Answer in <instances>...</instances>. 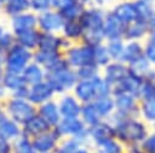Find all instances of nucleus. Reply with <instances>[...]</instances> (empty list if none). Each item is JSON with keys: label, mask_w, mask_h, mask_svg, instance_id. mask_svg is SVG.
Returning a JSON list of instances; mask_svg holds the SVG:
<instances>
[{"label": "nucleus", "mask_w": 155, "mask_h": 153, "mask_svg": "<svg viewBox=\"0 0 155 153\" xmlns=\"http://www.w3.org/2000/svg\"><path fill=\"white\" fill-rule=\"evenodd\" d=\"M111 123L115 128V139L126 147L142 143L151 131V125L140 117H127Z\"/></svg>", "instance_id": "f257e3e1"}, {"label": "nucleus", "mask_w": 155, "mask_h": 153, "mask_svg": "<svg viewBox=\"0 0 155 153\" xmlns=\"http://www.w3.org/2000/svg\"><path fill=\"white\" fill-rule=\"evenodd\" d=\"M115 100V112L109 118L110 122L127 117H139V99L134 95L121 93L114 95Z\"/></svg>", "instance_id": "f03ea898"}, {"label": "nucleus", "mask_w": 155, "mask_h": 153, "mask_svg": "<svg viewBox=\"0 0 155 153\" xmlns=\"http://www.w3.org/2000/svg\"><path fill=\"white\" fill-rule=\"evenodd\" d=\"M56 134L58 136L68 135L70 137H76L82 142L90 139L88 126L79 118H62L58 125L56 126Z\"/></svg>", "instance_id": "7ed1b4c3"}, {"label": "nucleus", "mask_w": 155, "mask_h": 153, "mask_svg": "<svg viewBox=\"0 0 155 153\" xmlns=\"http://www.w3.org/2000/svg\"><path fill=\"white\" fill-rule=\"evenodd\" d=\"M65 59L69 66L75 70L85 65L96 64L94 63V48L93 46L86 45L84 42L78 46H71L68 48Z\"/></svg>", "instance_id": "20e7f679"}, {"label": "nucleus", "mask_w": 155, "mask_h": 153, "mask_svg": "<svg viewBox=\"0 0 155 153\" xmlns=\"http://www.w3.org/2000/svg\"><path fill=\"white\" fill-rule=\"evenodd\" d=\"M47 83L52 87L54 92L62 93L67 89H71L75 87L76 82L79 81L76 70L73 67H67L59 71H50L48 72V78Z\"/></svg>", "instance_id": "39448f33"}, {"label": "nucleus", "mask_w": 155, "mask_h": 153, "mask_svg": "<svg viewBox=\"0 0 155 153\" xmlns=\"http://www.w3.org/2000/svg\"><path fill=\"white\" fill-rule=\"evenodd\" d=\"M107 12L99 6H90L84 10L79 20L84 31H104V22Z\"/></svg>", "instance_id": "423d86ee"}, {"label": "nucleus", "mask_w": 155, "mask_h": 153, "mask_svg": "<svg viewBox=\"0 0 155 153\" xmlns=\"http://www.w3.org/2000/svg\"><path fill=\"white\" fill-rule=\"evenodd\" d=\"M144 78L133 73V72H128V75L116 86L113 87V96L116 94H121V93H127L131 95H134L136 98L139 99V93H140V88L143 84Z\"/></svg>", "instance_id": "0eeeda50"}, {"label": "nucleus", "mask_w": 155, "mask_h": 153, "mask_svg": "<svg viewBox=\"0 0 155 153\" xmlns=\"http://www.w3.org/2000/svg\"><path fill=\"white\" fill-rule=\"evenodd\" d=\"M88 135H90V140H92L96 147H98L101 143L115 137L114 124L109 119H103L98 124L88 128Z\"/></svg>", "instance_id": "6e6552de"}, {"label": "nucleus", "mask_w": 155, "mask_h": 153, "mask_svg": "<svg viewBox=\"0 0 155 153\" xmlns=\"http://www.w3.org/2000/svg\"><path fill=\"white\" fill-rule=\"evenodd\" d=\"M130 72L128 65L120 60H111L107 66L103 67V77L114 87L120 83Z\"/></svg>", "instance_id": "1a4fd4ad"}, {"label": "nucleus", "mask_w": 155, "mask_h": 153, "mask_svg": "<svg viewBox=\"0 0 155 153\" xmlns=\"http://www.w3.org/2000/svg\"><path fill=\"white\" fill-rule=\"evenodd\" d=\"M110 11L124 25H128L130 23L137 20L133 0H121Z\"/></svg>", "instance_id": "9d476101"}, {"label": "nucleus", "mask_w": 155, "mask_h": 153, "mask_svg": "<svg viewBox=\"0 0 155 153\" xmlns=\"http://www.w3.org/2000/svg\"><path fill=\"white\" fill-rule=\"evenodd\" d=\"M29 60V53L25 48L16 46L13 47L7 57V69L10 70V72H16L18 73L19 71H22L27 64V61Z\"/></svg>", "instance_id": "9b49d317"}, {"label": "nucleus", "mask_w": 155, "mask_h": 153, "mask_svg": "<svg viewBox=\"0 0 155 153\" xmlns=\"http://www.w3.org/2000/svg\"><path fill=\"white\" fill-rule=\"evenodd\" d=\"M74 95L82 102H92L96 100V86H94V78L91 80H79L75 84Z\"/></svg>", "instance_id": "f8f14e48"}, {"label": "nucleus", "mask_w": 155, "mask_h": 153, "mask_svg": "<svg viewBox=\"0 0 155 153\" xmlns=\"http://www.w3.org/2000/svg\"><path fill=\"white\" fill-rule=\"evenodd\" d=\"M125 27L113 13L111 11L107 12L105 22H104V36L105 41L115 40V39H124Z\"/></svg>", "instance_id": "ddd939ff"}, {"label": "nucleus", "mask_w": 155, "mask_h": 153, "mask_svg": "<svg viewBox=\"0 0 155 153\" xmlns=\"http://www.w3.org/2000/svg\"><path fill=\"white\" fill-rule=\"evenodd\" d=\"M148 35H149L148 23L137 19L125 27L124 40L125 41H145Z\"/></svg>", "instance_id": "4468645a"}, {"label": "nucleus", "mask_w": 155, "mask_h": 153, "mask_svg": "<svg viewBox=\"0 0 155 153\" xmlns=\"http://www.w3.org/2000/svg\"><path fill=\"white\" fill-rule=\"evenodd\" d=\"M82 102L74 95H67L59 104V112L62 118H79L81 114Z\"/></svg>", "instance_id": "2eb2a0df"}, {"label": "nucleus", "mask_w": 155, "mask_h": 153, "mask_svg": "<svg viewBox=\"0 0 155 153\" xmlns=\"http://www.w3.org/2000/svg\"><path fill=\"white\" fill-rule=\"evenodd\" d=\"M145 57L144 54V41H126L125 49L120 61L130 65L138 59Z\"/></svg>", "instance_id": "dca6fc26"}, {"label": "nucleus", "mask_w": 155, "mask_h": 153, "mask_svg": "<svg viewBox=\"0 0 155 153\" xmlns=\"http://www.w3.org/2000/svg\"><path fill=\"white\" fill-rule=\"evenodd\" d=\"M65 19L59 12H45L39 17L40 27L46 31H56L63 29Z\"/></svg>", "instance_id": "f3484780"}, {"label": "nucleus", "mask_w": 155, "mask_h": 153, "mask_svg": "<svg viewBox=\"0 0 155 153\" xmlns=\"http://www.w3.org/2000/svg\"><path fill=\"white\" fill-rule=\"evenodd\" d=\"M10 112L18 122H28L34 117V108L21 99H16L10 104Z\"/></svg>", "instance_id": "a211bd4d"}, {"label": "nucleus", "mask_w": 155, "mask_h": 153, "mask_svg": "<svg viewBox=\"0 0 155 153\" xmlns=\"http://www.w3.org/2000/svg\"><path fill=\"white\" fill-rule=\"evenodd\" d=\"M92 102L103 119H109L113 116V113L115 112V100H114L113 95L98 98Z\"/></svg>", "instance_id": "6ab92c4d"}, {"label": "nucleus", "mask_w": 155, "mask_h": 153, "mask_svg": "<svg viewBox=\"0 0 155 153\" xmlns=\"http://www.w3.org/2000/svg\"><path fill=\"white\" fill-rule=\"evenodd\" d=\"M80 118L82 119V122H84L88 128H91V126H93V125H96V124H98L99 122L103 120V118L101 117V114H99L98 111L96 110L93 102L82 104Z\"/></svg>", "instance_id": "aec40b11"}, {"label": "nucleus", "mask_w": 155, "mask_h": 153, "mask_svg": "<svg viewBox=\"0 0 155 153\" xmlns=\"http://www.w3.org/2000/svg\"><path fill=\"white\" fill-rule=\"evenodd\" d=\"M139 117L150 125L155 123V96L139 100Z\"/></svg>", "instance_id": "412c9836"}, {"label": "nucleus", "mask_w": 155, "mask_h": 153, "mask_svg": "<svg viewBox=\"0 0 155 153\" xmlns=\"http://www.w3.org/2000/svg\"><path fill=\"white\" fill-rule=\"evenodd\" d=\"M63 33L64 36L70 40H82L84 36V28L80 23L79 19H71V20H65L64 25H63Z\"/></svg>", "instance_id": "4be33fe9"}, {"label": "nucleus", "mask_w": 155, "mask_h": 153, "mask_svg": "<svg viewBox=\"0 0 155 153\" xmlns=\"http://www.w3.org/2000/svg\"><path fill=\"white\" fill-rule=\"evenodd\" d=\"M40 112H41V117L50 125L57 126L58 123L62 119V116H61V112H59V107H57L53 102H47L46 105H44L41 107Z\"/></svg>", "instance_id": "5701e85b"}, {"label": "nucleus", "mask_w": 155, "mask_h": 153, "mask_svg": "<svg viewBox=\"0 0 155 153\" xmlns=\"http://www.w3.org/2000/svg\"><path fill=\"white\" fill-rule=\"evenodd\" d=\"M53 92L54 90L52 89V87L48 83L47 84H45V83H38V84H35L31 88V90L29 92V95L28 96L34 102H41V101L48 99L52 95Z\"/></svg>", "instance_id": "b1692460"}, {"label": "nucleus", "mask_w": 155, "mask_h": 153, "mask_svg": "<svg viewBox=\"0 0 155 153\" xmlns=\"http://www.w3.org/2000/svg\"><path fill=\"white\" fill-rule=\"evenodd\" d=\"M57 137H59L56 133L54 134H42L40 136H38L34 141V145L33 147L39 151V152H48L50 149H52L54 147V143H56V140Z\"/></svg>", "instance_id": "393cba45"}, {"label": "nucleus", "mask_w": 155, "mask_h": 153, "mask_svg": "<svg viewBox=\"0 0 155 153\" xmlns=\"http://www.w3.org/2000/svg\"><path fill=\"white\" fill-rule=\"evenodd\" d=\"M134 1V8H136V14H137V19L138 20H143L147 22L149 20V18L151 17L154 10H155V5L144 0H133Z\"/></svg>", "instance_id": "a878e982"}, {"label": "nucleus", "mask_w": 155, "mask_h": 153, "mask_svg": "<svg viewBox=\"0 0 155 153\" xmlns=\"http://www.w3.org/2000/svg\"><path fill=\"white\" fill-rule=\"evenodd\" d=\"M35 23L36 20L33 14H21L13 19V29L18 35L27 30H31Z\"/></svg>", "instance_id": "bb28decb"}, {"label": "nucleus", "mask_w": 155, "mask_h": 153, "mask_svg": "<svg viewBox=\"0 0 155 153\" xmlns=\"http://www.w3.org/2000/svg\"><path fill=\"white\" fill-rule=\"evenodd\" d=\"M128 67H130V71H131V72H133V73H136V75H138V76H140V77H143V78L148 77L149 73H150V72L153 71V69H154V66L150 64V61H149L145 57H143V58L138 59L137 61L130 64Z\"/></svg>", "instance_id": "cd10ccee"}, {"label": "nucleus", "mask_w": 155, "mask_h": 153, "mask_svg": "<svg viewBox=\"0 0 155 153\" xmlns=\"http://www.w3.org/2000/svg\"><path fill=\"white\" fill-rule=\"evenodd\" d=\"M126 41L124 39H115V40H108L105 41V46L108 48L109 55L111 60H120L125 49Z\"/></svg>", "instance_id": "c85d7f7f"}, {"label": "nucleus", "mask_w": 155, "mask_h": 153, "mask_svg": "<svg viewBox=\"0 0 155 153\" xmlns=\"http://www.w3.org/2000/svg\"><path fill=\"white\" fill-rule=\"evenodd\" d=\"M93 48H94V63L99 67L107 66L111 61V58L109 55L108 48L105 46V42L104 43H101V45H97Z\"/></svg>", "instance_id": "c756f323"}, {"label": "nucleus", "mask_w": 155, "mask_h": 153, "mask_svg": "<svg viewBox=\"0 0 155 153\" xmlns=\"http://www.w3.org/2000/svg\"><path fill=\"white\" fill-rule=\"evenodd\" d=\"M50 124L42 118V117H33L30 118L25 124V130L30 134H40L45 130H47Z\"/></svg>", "instance_id": "7c9ffc66"}, {"label": "nucleus", "mask_w": 155, "mask_h": 153, "mask_svg": "<svg viewBox=\"0 0 155 153\" xmlns=\"http://www.w3.org/2000/svg\"><path fill=\"white\" fill-rule=\"evenodd\" d=\"M97 148H99L104 153H126V146L122 145L115 137L101 143Z\"/></svg>", "instance_id": "2f4dec72"}, {"label": "nucleus", "mask_w": 155, "mask_h": 153, "mask_svg": "<svg viewBox=\"0 0 155 153\" xmlns=\"http://www.w3.org/2000/svg\"><path fill=\"white\" fill-rule=\"evenodd\" d=\"M85 8H86V7L78 0V2H75L74 5H71V6H69V7L64 8V10H62V11H59V13L63 16V18H64L65 20L79 19Z\"/></svg>", "instance_id": "473e14b6"}, {"label": "nucleus", "mask_w": 155, "mask_h": 153, "mask_svg": "<svg viewBox=\"0 0 155 153\" xmlns=\"http://www.w3.org/2000/svg\"><path fill=\"white\" fill-rule=\"evenodd\" d=\"M99 70L101 67L97 64H90L76 69V75L79 80H91L99 75Z\"/></svg>", "instance_id": "72a5a7b5"}, {"label": "nucleus", "mask_w": 155, "mask_h": 153, "mask_svg": "<svg viewBox=\"0 0 155 153\" xmlns=\"http://www.w3.org/2000/svg\"><path fill=\"white\" fill-rule=\"evenodd\" d=\"M16 135H18V128L15 123L8 120H4L0 123V137L2 140L15 137Z\"/></svg>", "instance_id": "f704fd0d"}, {"label": "nucleus", "mask_w": 155, "mask_h": 153, "mask_svg": "<svg viewBox=\"0 0 155 153\" xmlns=\"http://www.w3.org/2000/svg\"><path fill=\"white\" fill-rule=\"evenodd\" d=\"M24 81L25 82H29V83H40L41 81V77H42V72L41 70L36 66V65H30L28 66L25 70H24Z\"/></svg>", "instance_id": "c9c22d12"}, {"label": "nucleus", "mask_w": 155, "mask_h": 153, "mask_svg": "<svg viewBox=\"0 0 155 153\" xmlns=\"http://www.w3.org/2000/svg\"><path fill=\"white\" fill-rule=\"evenodd\" d=\"M30 5L29 0H8L6 5V11L11 14H17L27 10Z\"/></svg>", "instance_id": "e433bc0d"}, {"label": "nucleus", "mask_w": 155, "mask_h": 153, "mask_svg": "<svg viewBox=\"0 0 155 153\" xmlns=\"http://www.w3.org/2000/svg\"><path fill=\"white\" fill-rule=\"evenodd\" d=\"M38 34L31 29V30H27L24 33H21L18 34V39H19V42L24 46V47H34L35 45H38L39 42V39H38Z\"/></svg>", "instance_id": "4c0bfd02"}, {"label": "nucleus", "mask_w": 155, "mask_h": 153, "mask_svg": "<svg viewBox=\"0 0 155 153\" xmlns=\"http://www.w3.org/2000/svg\"><path fill=\"white\" fill-rule=\"evenodd\" d=\"M85 142L80 141L76 137H69L59 148L58 153H75Z\"/></svg>", "instance_id": "58836bf2"}, {"label": "nucleus", "mask_w": 155, "mask_h": 153, "mask_svg": "<svg viewBox=\"0 0 155 153\" xmlns=\"http://www.w3.org/2000/svg\"><path fill=\"white\" fill-rule=\"evenodd\" d=\"M24 83H25L24 77L18 76L16 72H10L5 77V84L8 88H12V89H19L24 86Z\"/></svg>", "instance_id": "ea45409f"}, {"label": "nucleus", "mask_w": 155, "mask_h": 153, "mask_svg": "<svg viewBox=\"0 0 155 153\" xmlns=\"http://www.w3.org/2000/svg\"><path fill=\"white\" fill-rule=\"evenodd\" d=\"M144 153H155V133L151 130L145 140L140 143Z\"/></svg>", "instance_id": "a19ab883"}, {"label": "nucleus", "mask_w": 155, "mask_h": 153, "mask_svg": "<svg viewBox=\"0 0 155 153\" xmlns=\"http://www.w3.org/2000/svg\"><path fill=\"white\" fill-rule=\"evenodd\" d=\"M144 54L145 58L150 61V64L155 67V42L144 41Z\"/></svg>", "instance_id": "79ce46f5"}, {"label": "nucleus", "mask_w": 155, "mask_h": 153, "mask_svg": "<svg viewBox=\"0 0 155 153\" xmlns=\"http://www.w3.org/2000/svg\"><path fill=\"white\" fill-rule=\"evenodd\" d=\"M16 151L17 153H34L33 151V146L29 145V142L24 139L19 140L16 145Z\"/></svg>", "instance_id": "37998d69"}, {"label": "nucleus", "mask_w": 155, "mask_h": 153, "mask_svg": "<svg viewBox=\"0 0 155 153\" xmlns=\"http://www.w3.org/2000/svg\"><path fill=\"white\" fill-rule=\"evenodd\" d=\"M31 6L36 10V11H44L47 10L51 5H52V0H29Z\"/></svg>", "instance_id": "c03bdc74"}, {"label": "nucleus", "mask_w": 155, "mask_h": 153, "mask_svg": "<svg viewBox=\"0 0 155 153\" xmlns=\"http://www.w3.org/2000/svg\"><path fill=\"white\" fill-rule=\"evenodd\" d=\"M75 2H78V0H52V6L54 8H57L59 12V11L74 5Z\"/></svg>", "instance_id": "a18cd8bd"}, {"label": "nucleus", "mask_w": 155, "mask_h": 153, "mask_svg": "<svg viewBox=\"0 0 155 153\" xmlns=\"http://www.w3.org/2000/svg\"><path fill=\"white\" fill-rule=\"evenodd\" d=\"M148 27H149V33L150 31H155V10H154L151 17L148 20Z\"/></svg>", "instance_id": "49530a36"}, {"label": "nucleus", "mask_w": 155, "mask_h": 153, "mask_svg": "<svg viewBox=\"0 0 155 153\" xmlns=\"http://www.w3.org/2000/svg\"><path fill=\"white\" fill-rule=\"evenodd\" d=\"M10 42H11V36H10V35L4 34V35L0 37V45H1V46H7Z\"/></svg>", "instance_id": "de8ad7c7"}, {"label": "nucleus", "mask_w": 155, "mask_h": 153, "mask_svg": "<svg viewBox=\"0 0 155 153\" xmlns=\"http://www.w3.org/2000/svg\"><path fill=\"white\" fill-rule=\"evenodd\" d=\"M8 151H10L8 145L5 142V140L1 139V141H0V153H8Z\"/></svg>", "instance_id": "09e8293b"}, {"label": "nucleus", "mask_w": 155, "mask_h": 153, "mask_svg": "<svg viewBox=\"0 0 155 153\" xmlns=\"http://www.w3.org/2000/svg\"><path fill=\"white\" fill-rule=\"evenodd\" d=\"M147 41H151V42H155V31H150L148 37L145 39Z\"/></svg>", "instance_id": "8fccbe9b"}, {"label": "nucleus", "mask_w": 155, "mask_h": 153, "mask_svg": "<svg viewBox=\"0 0 155 153\" xmlns=\"http://www.w3.org/2000/svg\"><path fill=\"white\" fill-rule=\"evenodd\" d=\"M93 153H104V152H103V151H101L99 148H97V149H96V152H93Z\"/></svg>", "instance_id": "3c124183"}, {"label": "nucleus", "mask_w": 155, "mask_h": 153, "mask_svg": "<svg viewBox=\"0 0 155 153\" xmlns=\"http://www.w3.org/2000/svg\"><path fill=\"white\" fill-rule=\"evenodd\" d=\"M1 122H4V117H2V113L0 112V123H1Z\"/></svg>", "instance_id": "603ef678"}, {"label": "nucleus", "mask_w": 155, "mask_h": 153, "mask_svg": "<svg viewBox=\"0 0 155 153\" xmlns=\"http://www.w3.org/2000/svg\"><path fill=\"white\" fill-rule=\"evenodd\" d=\"M151 130L155 133V123H154V124H151Z\"/></svg>", "instance_id": "864d4df0"}, {"label": "nucleus", "mask_w": 155, "mask_h": 153, "mask_svg": "<svg viewBox=\"0 0 155 153\" xmlns=\"http://www.w3.org/2000/svg\"><path fill=\"white\" fill-rule=\"evenodd\" d=\"M144 1H148V2H151V4L155 5V0H144Z\"/></svg>", "instance_id": "5fc2aeb1"}, {"label": "nucleus", "mask_w": 155, "mask_h": 153, "mask_svg": "<svg viewBox=\"0 0 155 153\" xmlns=\"http://www.w3.org/2000/svg\"><path fill=\"white\" fill-rule=\"evenodd\" d=\"M2 35H4V34H2V29H1V27H0V37H1Z\"/></svg>", "instance_id": "6e6d98bb"}, {"label": "nucleus", "mask_w": 155, "mask_h": 153, "mask_svg": "<svg viewBox=\"0 0 155 153\" xmlns=\"http://www.w3.org/2000/svg\"><path fill=\"white\" fill-rule=\"evenodd\" d=\"M0 1H1V2H4V1H8V0H0Z\"/></svg>", "instance_id": "4d7b16f0"}, {"label": "nucleus", "mask_w": 155, "mask_h": 153, "mask_svg": "<svg viewBox=\"0 0 155 153\" xmlns=\"http://www.w3.org/2000/svg\"><path fill=\"white\" fill-rule=\"evenodd\" d=\"M0 76H1V70H0Z\"/></svg>", "instance_id": "13d9d810"}]
</instances>
